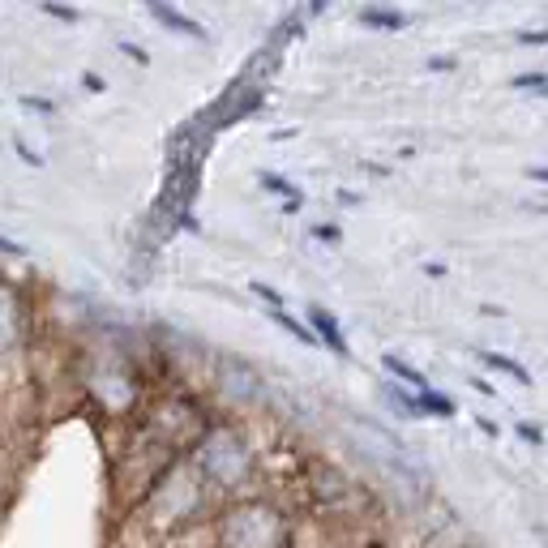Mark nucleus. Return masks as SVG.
<instances>
[{
	"label": "nucleus",
	"mask_w": 548,
	"mask_h": 548,
	"mask_svg": "<svg viewBox=\"0 0 548 548\" xmlns=\"http://www.w3.org/2000/svg\"><path fill=\"white\" fill-rule=\"evenodd\" d=\"M73 382L90 407H99L112 420H125L146 407V364L120 334H95L78 347Z\"/></svg>",
	"instance_id": "obj_1"
},
{
	"label": "nucleus",
	"mask_w": 548,
	"mask_h": 548,
	"mask_svg": "<svg viewBox=\"0 0 548 548\" xmlns=\"http://www.w3.org/2000/svg\"><path fill=\"white\" fill-rule=\"evenodd\" d=\"M193 471L202 476L210 493H223L227 501L245 497V489L257 480V446L249 429L240 424V416H223V411H210L206 429L197 433L193 450H189Z\"/></svg>",
	"instance_id": "obj_2"
},
{
	"label": "nucleus",
	"mask_w": 548,
	"mask_h": 548,
	"mask_svg": "<svg viewBox=\"0 0 548 548\" xmlns=\"http://www.w3.org/2000/svg\"><path fill=\"white\" fill-rule=\"evenodd\" d=\"M133 514H137V527H146L155 540L172 544L176 536L202 527V519L210 514V489L202 484V476L193 471L189 459H176Z\"/></svg>",
	"instance_id": "obj_3"
},
{
	"label": "nucleus",
	"mask_w": 548,
	"mask_h": 548,
	"mask_svg": "<svg viewBox=\"0 0 548 548\" xmlns=\"http://www.w3.org/2000/svg\"><path fill=\"white\" fill-rule=\"evenodd\" d=\"M296 523L283 501L266 493L232 497L210 523V548H292Z\"/></svg>",
	"instance_id": "obj_4"
},
{
	"label": "nucleus",
	"mask_w": 548,
	"mask_h": 548,
	"mask_svg": "<svg viewBox=\"0 0 548 548\" xmlns=\"http://www.w3.org/2000/svg\"><path fill=\"white\" fill-rule=\"evenodd\" d=\"M30 356H35V317L26 292L0 274V386L22 382Z\"/></svg>",
	"instance_id": "obj_5"
},
{
	"label": "nucleus",
	"mask_w": 548,
	"mask_h": 548,
	"mask_svg": "<svg viewBox=\"0 0 548 548\" xmlns=\"http://www.w3.org/2000/svg\"><path fill=\"white\" fill-rule=\"evenodd\" d=\"M210 390L219 394L223 416H240V411H253L257 403L266 399L262 373H257L249 360H240V356H219V360H215V373H210Z\"/></svg>",
	"instance_id": "obj_6"
},
{
	"label": "nucleus",
	"mask_w": 548,
	"mask_h": 548,
	"mask_svg": "<svg viewBox=\"0 0 548 548\" xmlns=\"http://www.w3.org/2000/svg\"><path fill=\"white\" fill-rule=\"evenodd\" d=\"M313 330V339H317V347H330L334 356H343V360H352V347H347V334H343V326L334 322V313L330 309H322V304H309V322H304Z\"/></svg>",
	"instance_id": "obj_7"
},
{
	"label": "nucleus",
	"mask_w": 548,
	"mask_h": 548,
	"mask_svg": "<svg viewBox=\"0 0 548 548\" xmlns=\"http://www.w3.org/2000/svg\"><path fill=\"white\" fill-rule=\"evenodd\" d=\"M146 9H150V18H155V22H163L167 30H180V35H189V39H197V43H202V39H210L202 22H197V18H189V13H180V9H172V5H163V0H150Z\"/></svg>",
	"instance_id": "obj_8"
},
{
	"label": "nucleus",
	"mask_w": 548,
	"mask_h": 548,
	"mask_svg": "<svg viewBox=\"0 0 548 548\" xmlns=\"http://www.w3.org/2000/svg\"><path fill=\"white\" fill-rule=\"evenodd\" d=\"M356 18H360L364 26H373V30H390V35H399V30L411 26L407 13H399V9H382V5H364Z\"/></svg>",
	"instance_id": "obj_9"
},
{
	"label": "nucleus",
	"mask_w": 548,
	"mask_h": 548,
	"mask_svg": "<svg viewBox=\"0 0 548 548\" xmlns=\"http://www.w3.org/2000/svg\"><path fill=\"white\" fill-rule=\"evenodd\" d=\"M484 364H489V369H497V373H510L514 377V382H519V386H536V377H531L527 373V364H519V360H514V356H501V352H489V347H480V352H476Z\"/></svg>",
	"instance_id": "obj_10"
},
{
	"label": "nucleus",
	"mask_w": 548,
	"mask_h": 548,
	"mask_svg": "<svg viewBox=\"0 0 548 548\" xmlns=\"http://www.w3.org/2000/svg\"><path fill=\"white\" fill-rule=\"evenodd\" d=\"M382 364H386V373H394V377H399L403 386H411V394H424V390H433V382H429V377H424V373L416 369V364H407V360H399V356H386Z\"/></svg>",
	"instance_id": "obj_11"
},
{
	"label": "nucleus",
	"mask_w": 548,
	"mask_h": 548,
	"mask_svg": "<svg viewBox=\"0 0 548 548\" xmlns=\"http://www.w3.org/2000/svg\"><path fill=\"white\" fill-rule=\"evenodd\" d=\"M257 185H262L266 193H279V197H283V206H304L300 185H292V180L279 176V172H257Z\"/></svg>",
	"instance_id": "obj_12"
},
{
	"label": "nucleus",
	"mask_w": 548,
	"mask_h": 548,
	"mask_svg": "<svg viewBox=\"0 0 548 548\" xmlns=\"http://www.w3.org/2000/svg\"><path fill=\"white\" fill-rule=\"evenodd\" d=\"M454 399L450 394H437V390H424V394H416V416H433V420H450L454 416Z\"/></svg>",
	"instance_id": "obj_13"
},
{
	"label": "nucleus",
	"mask_w": 548,
	"mask_h": 548,
	"mask_svg": "<svg viewBox=\"0 0 548 548\" xmlns=\"http://www.w3.org/2000/svg\"><path fill=\"white\" fill-rule=\"evenodd\" d=\"M309 236L322 240V245H339V240H343V227H334V223H313Z\"/></svg>",
	"instance_id": "obj_14"
},
{
	"label": "nucleus",
	"mask_w": 548,
	"mask_h": 548,
	"mask_svg": "<svg viewBox=\"0 0 548 548\" xmlns=\"http://www.w3.org/2000/svg\"><path fill=\"white\" fill-rule=\"evenodd\" d=\"M249 287H253V296H262V300H266V309H283V292H274V287H270V283H262V279H253Z\"/></svg>",
	"instance_id": "obj_15"
},
{
	"label": "nucleus",
	"mask_w": 548,
	"mask_h": 548,
	"mask_svg": "<svg viewBox=\"0 0 548 548\" xmlns=\"http://www.w3.org/2000/svg\"><path fill=\"white\" fill-rule=\"evenodd\" d=\"M544 86H548V69H536V73L514 78V90H544Z\"/></svg>",
	"instance_id": "obj_16"
},
{
	"label": "nucleus",
	"mask_w": 548,
	"mask_h": 548,
	"mask_svg": "<svg viewBox=\"0 0 548 548\" xmlns=\"http://www.w3.org/2000/svg\"><path fill=\"white\" fill-rule=\"evenodd\" d=\"M514 39H519L523 48H548V26H540V30H519Z\"/></svg>",
	"instance_id": "obj_17"
},
{
	"label": "nucleus",
	"mask_w": 548,
	"mask_h": 548,
	"mask_svg": "<svg viewBox=\"0 0 548 548\" xmlns=\"http://www.w3.org/2000/svg\"><path fill=\"white\" fill-rule=\"evenodd\" d=\"M22 108H26V112H39V116H56V103H52V99H39V95H26Z\"/></svg>",
	"instance_id": "obj_18"
},
{
	"label": "nucleus",
	"mask_w": 548,
	"mask_h": 548,
	"mask_svg": "<svg viewBox=\"0 0 548 548\" xmlns=\"http://www.w3.org/2000/svg\"><path fill=\"white\" fill-rule=\"evenodd\" d=\"M514 433H519V437L527 441V446H544V433L536 429V424H527V420H519V424H514Z\"/></svg>",
	"instance_id": "obj_19"
},
{
	"label": "nucleus",
	"mask_w": 548,
	"mask_h": 548,
	"mask_svg": "<svg viewBox=\"0 0 548 548\" xmlns=\"http://www.w3.org/2000/svg\"><path fill=\"white\" fill-rule=\"evenodd\" d=\"M116 48H120V52H125L129 60H137V65H142V69L150 65V52H146V48H137V43H129V39H120V43H116Z\"/></svg>",
	"instance_id": "obj_20"
},
{
	"label": "nucleus",
	"mask_w": 548,
	"mask_h": 548,
	"mask_svg": "<svg viewBox=\"0 0 548 548\" xmlns=\"http://www.w3.org/2000/svg\"><path fill=\"white\" fill-rule=\"evenodd\" d=\"M43 13H48V18H56V22H69V26L82 18L78 9H65V5H43Z\"/></svg>",
	"instance_id": "obj_21"
},
{
	"label": "nucleus",
	"mask_w": 548,
	"mask_h": 548,
	"mask_svg": "<svg viewBox=\"0 0 548 548\" xmlns=\"http://www.w3.org/2000/svg\"><path fill=\"white\" fill-rule=\"evenodd\" d=\"M0 257H13V262H22L26 245H18V240H9V236H0Z\"/></svg>",
	"instance_id": "obj_22"
},
{
	"label": "nucleus",
	"mask_w": 548,
	"mask_h": 548,
	"mask_svg": "<svg viewBox=\"0 0 548 548\" xmlns=\"http://www.w3.org/2000/svg\"><path fill=\"white\" fill-rule=\"evenodd\" d=\"M476 429H480L484 437H501V424H497V420H489V416H480V411H476Z\"/></svg>",
	"instance_id": "obj_23"
},
{
	"label": "nucleus",
	"mask_w": 548,
	"mask_h": 548,
	"mask_svg": "<svg viewBox=\"0 0 548 548\" xmlns=\"http://www.w3.org/2000/svg\"><path fill=\"white\" fill-rule=\"evenodd\" d=\"M454 65H459L454 56H429V69H433V73H450Z\"/></svg>",
	"instance_id": "obj_24"
},
{
	"label": "nucleus",
	"mask_w": 548,
	"mask_h": 548,
	"mask_svg": "<svg viewBox=\"0 0 548 548\" xmlns=\"http://www.w3.org/2000/svg\"><path fill=\"white\" fill-rule=\"evenodd\" d=\"M471 390H480V394H489V399H497V386L489 382V377H471Z\"/></svg>",
	"instance_id": "obj_25"
},
{
	"label": "nucleus",
	"mask_w": 548,
	"mask_h": 548,
	"mask_svg": "<svg viewBox=\"0 0 548 548\" xmlns=\"http://www.w3.org/2000/svg\"><path fill=\"white\" fill-rule=\"evenodd\" d=\"M82 86L90 90V95H103V86H108V82H103L99 73H86V78H82Z\"/></svg>",
	"instance_id": "obj_26"
},
{
	"label": "nucleus",
	"mask_w": 548,
	"mask_h": 548,
	"mask_svg": "<svg viewBox=\"0 0 548 548\" xmlns=\"http://www.w3.org/2000/svg\"><path fill=\"white\" fill-rule=\"evenodd\" d=\"M527 180H536V185H548V167H544V163L527 167Z\"/></svg>",
	"instance_id": "obj_27"
},
{
	"label": "nucleus",
	"mask_w": 548,
	"mask_h": 548,
	"mask_svg": "<svg viewBox=\"0 0 548 548\" xmlns=\"http://www.w3.org/2000/svg\"><path fill=\"white\" fill-rule=\"evenodd\" d=\"M420 270H424V274H429V279H446V274H450V270H446V266H441V262H424Z\"/></svg>",
	"instance_id": "obj_28"
},
{
	"label": "nucleus",
	"mask_w": 548,
	"mask_h": 548,
	"mask_svg": "<svg viewBox=\"0 0 548 548\" xmlns=\"http://www.w3.org/2000/svg\"><path fill=\"white\" fill-rule=\"evenodd\" d=\"M18 155H22L26 163H35V167H43V155H35V150H30V146H22V142H18Z\"/></svg>",
	"instance_id": "obj_29"
},
{
	"label": "nucleus",
	"mask_w": 548,
	"mask_h": 548,
	"mask_svg": "<svg viewBox=\"0 0 548 548\" xmlns=\"http://www.w3.org/2000/svg\"><path fill=\"white\" fill-rule=\"evenodd\" d=\"M480 313H484V317H506V309H501V304H480Z\"/></svg>",
	"instance_id": "obj_30"
},
{
	"label": "nucleus",
	"mask_w": 548,
	"mask_h": 548,
	"mask_svg": "<svg viewBox=\"0 0 548 548\" xmlns=\"http://www.w3.org/2000/svg\"><path fill=\"white\" fill-rule=\"evenodd\" d=\"M339 202H343V206H356V202H360V193H352V189H339Z\"/></svg>",
	"instance_id": "obj_31"
},
{
	"label": "nucleus",
	"mask_w": 548,
	"mask_h": 548,
	"mask_svg": "<svg viewBox=\"0 0 548 548\" xmlns=\"http://www.w3.org/2000/svg\"><path fill=\"white\" fill-rule=\"evenodd\" d=\"M360 548H377V544H360Z\"/></svg>",
	"instance_id": "obj_32"
},
{
	"label": "nucleus",
	"mask_w": 548,
	"mask_h": 548,
	"mask_svg": "<svg viewBox=\"0 0 548 548\" xmlns=\"http://www.w3.org/2000/svg\"><path fill=\"white\" fill-rule=\"evenodd\" d=\"M544 99H548V86H544Z\"/></svg>",
	"instance_id": "obj_33"
}]
</instances>
